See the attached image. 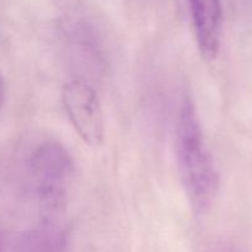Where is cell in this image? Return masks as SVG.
I'll use <instances>...</instances> for the list:
<instances>
[{
	"mask_svg": "<svg viewBox=\"0 0 252 252\" xmlns=\"http://www.w3.org/2000/svg\"><path fill=\"white\" fill-rule=\"evenodd\" d=\"M196 34L197 46L206 59L218 56L223 27L220 0H186Z\"/></svg>",
	"mask_w": 252,
	"mask_h": 252,
	"instance_id": "cell-4",
	"label": "cell"
},
{
	"mask_svg": "<svg viewBox=\"0 0 252 252\" xmlns=\"http://www.w3.org/2000/svg\"><path fill=\"white\" fill-rule=\"evenodd\" d=\"M4 98H5V85H4V80H2L1 74H0V108H1L2 103H4Z\"/></svg>",
	"mask_w": 252,
	"mask_h": 252,
	"instance_id": "cell-6",
	"label": "cell"
},
{
	"mask_svg": "<svg viewBox=\"0 0 252 252\" xmlns=\"http://www.w3.org/2000/svg\"><path fill=\"white\" fill-rule=\"evenodd\" d=\"M30 174L42 208L49 217L58 214L74 176L73 159L65 148L57 142L38 145L30 160Z\"/></svg>",
	"mask_w": 252,
	"mask_h": 252,
	"instance_id": "cell-2",
	"label": "cell"
},
{
	"mask_svg": "<svg viewBox=\"0 0 252 252\" xmlns=\"http://www.w3.org/2000/svg\"><path fill=\"white\" fill-rule=\"evenodd\" d=\"M64 110L79 137L90 147L103 144L106 134L102 106L93 85L71 80L62 90Z\"/></svg>",
	"mask_w": 252,
	"mask_h": 252,
	"instance_id": "cell-3",
	"label": "cell"
},
{
	"mask_svg": "<svg viewBox=\"0 0 252 252\" xmlns=\"http://www.w3.org/2000/svg\"><path fill=\"white\" fill-rule=\"evenodd\" d=\"M176 155L187 198L197 213H204L217 196L219 175L207 148L198 113L189 98L182 102L177 117Z\"/></svg>",
	"mask_w": 252,
	"mask_h": 252,
	"instance_id": "cell-1",
	"label": "cell"
},
{
	"mask_svg": "<svg viewBox=\"0 0 252 252\" xmlns=\"http://www.w3.org/2000/svg\"><path fill=\"white\" fill-rule=\"evenodd\" d=\"M15 252H70L68 234L53 220L27 231L20 238Z\"/></svg>",
	"mask_w": 252,
	"mask_h": 252,
	"instance_id": "cell-5",
	"label": "cell"
}]
</instances>
